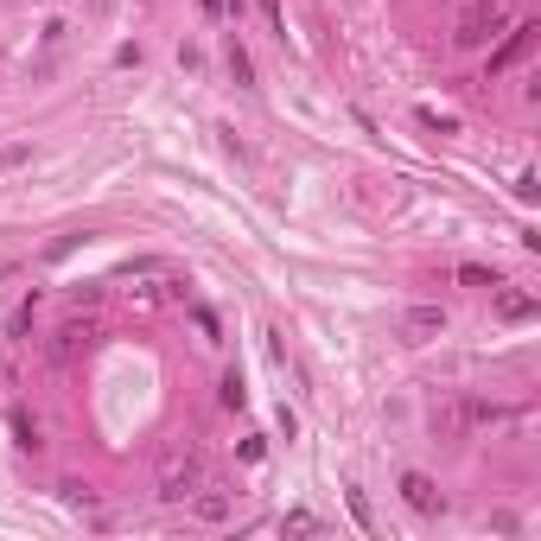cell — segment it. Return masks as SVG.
<instances>
[{"label": "cell", "mask_w": 541, "mask_h": 541, "mask_svg": "<svg viewBox=\"0 0 541 541\" xmlns=\"http://www.w3.org/2000/svg\"><path fill=\"white\" fill-rule=\"evenodd\" d=\"M503 32H510V7H503V0H465L459 20H452V45L484 51L491 39H503Z\"/></svg>", "instance_id": "cell-1"}, {"label": "cell", "mask_w": 541, "mask_h": 541, "mask_svg": "<svg viewBox=\"0 0 541 541\" xmlns=\"http://www.w3.org/2000/svg\"><path fill=\"white\" fill-rule=\"evenodd\" d=\"M198 484H204L198 452H166V459H160V497H166V503H185Z\"/></svg>", "instance_id": "cell-2"}, {"label": "cell", "mask_w": 541, "mask_h": 541, "mask_svg": "<svg viewBox=\"0 0 541 541\" xmlns=\"http://www.w3.org/2000/svg\"><path fill=\"white\" fill-rule=\"evenodd\" d=\"M440 331H446L440 306H408V319H401V338L408 344H427V338H440Z\"/></svg>", "instance_id": "cell-3"}, {"label": "cell", "mask_w": 541, "mask_h": 541, "mask_svg": "<svg viewBox=\"0 0 541 541\" xmlns=\"http://www.w3.org/2000/svg\"><path fill=\"white\" fill-rule=\"evenodd\" d=\"M185 503L198 510V522H230V491H223V484H198Z\"/></svg>", "instance_id": "cell-4"}, {"label": "cell", "mask_w": 541, "mask_h": 541, "mask_svg": "<svg viewBox=\"0 0 541 541\" xmlns=\"http://www.w3.org/2000/svg\"><path fill=\"white\" fill-rule=\"evenodd\" d=\"M535 32H541V26H516V32H510V39H503V45L491 51V77H503V71H510V64L522 58V51H529V45H535Z\"/></svg>", "instance_id": "cell-5"}, {"label": "cell", "mask_w": 541, "mask_h": 541, "mask_svg": "<svg viewBox=\"0 0 541 541\" xmlns=\"http://www.w3.org/2000/svg\"><path fill=\"white\" fill-rule=\"evenodd\" d=\"M401 497H408V510L440 516V491H433V478H421V471H408V478H401Z\"/></svg>", "instance_id": "cell-6"}, {"label": "cell", "mask_w": 541, "mask_h": 541, "mask_svg": "<svg viewBox=\"0 0 541 541\" xmlns=\"http://www.w3.org/2000/svg\"><path fill=\"white\" fill-rule=\"evenodd\" d=\"M497 312L510 325H522V319H535V300H529V293H497Z\"/></svg>", "instance_id": "cell-7"}, {"label": "cell", "mask_w": 541, "mask_h": 541, "mask_svg": "<svg viewBox=\"0 0 541 541\" xmlns=\"http://www.w3.org/2000/svg\"><path fill=\"white\" fill-rule=\"evenodd\" d=\"M319 529H325V522L312 516V510H287L281 516V535H319Z\"/></svg>", "instance_id": "cell-8"}, {"label": "cell", "mask_w": 541, "mask_h": 541, "mask_svg": "<svg viewBox=\"0 0 541 541\" xmlns=\"http://www.w3.org/2000/svg\"><path fill=\"white\" fill-rule=\"evenodd\" d=\"M249 401V389H242V376H223V408H242Z\"/></svg>", "instance_id": "cell-9"}, {"label": "cell", "mask_w": 541, "mask_h": 541, "mask_svg": "<svg viewBox=\"0 0 541 541\" xmlns=\"http://www.w3.org/2000/svg\"><path fill=\"white\" fill-rule=\"evenodd\" d=\"M230 71H236V83H255V71H249V51H242V45H230Z\"/></svg>", "instance_id": "cell-10"}, {"label": "cell", "mask_w": 541, "mask_h": 541, "mask_svg": "<svg viewBox=\"0 0 541 541\" xmlns=\"http://www.w3.org/2000/svg\"><path fill=\"white\" fill-rule=\"evenodd\" d=\"M459 281H465V287H497V274H491V268H459Z\"/></svg>", "instance_id": "cell-11"}, {"label": "cell", "mask_w": 541, "mask_h": 541, "mask_svg": "<svg viewBox=\"0 0 541 541\" xmlns=\"http://www.w3.org/2000/svg\"><path fill=\"white\" fill-rule=\"evenodd\" d=\"M13 433H20V446H39V427H32L20 408H13Z\"/></svg>", "instance_id": "cell-12"}, {"label": "cell", "mask_w": 541, "mask_h": 541, "mask_svg": "<svg viewBox=\"0 0 541 541\" xmlns=\"http://www.w3.org/2000/svg\"><path fill=\"white\" fill-rule=\"evenodd\" d=\"M204 13H211V20H223V0H204Z\"/></svg>", "instance_id": "cell-13"}]
</instances>
